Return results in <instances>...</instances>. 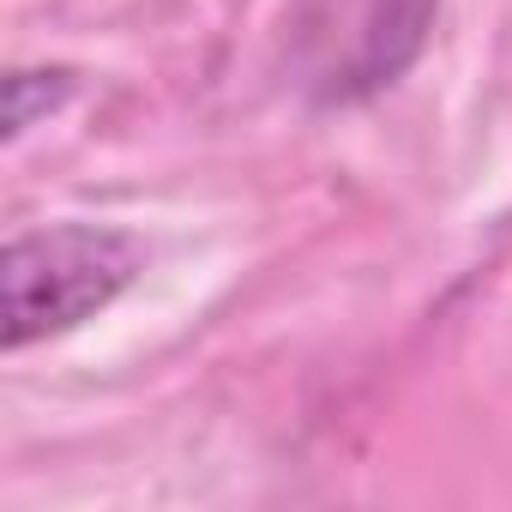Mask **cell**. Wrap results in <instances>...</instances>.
<instances>
[{"label":"cell","instance_id":"3957f363","mask_svg":"<svg viewBox=\"0 0 512 512\" xmlns=\"http://www.w3.org/2000/svg\"><path fill=\"white\" fill-rule=\"evenodd\" d=\"M67 91H73V73L67 67H19L7 79V97H0V103H7V139L31 133L37 115H49V109L67 103Z\"/></svg>","mask_w":512,"mask_h":512},{"label":"cell","instance_id":"7a4b0ae2","mask_svg":"<svg viewBox=\"0 0 512 512\" xmlns=\"http://www.w3.org/2000/svg\"><path fill=\"white\" fill-rule=\"evenodd\" d=\"M434 19L440 0H314L296 25V85L320 109L368 103L416 67Z\"/></svg>","mask_w":512,"mask_h":512},{"label":"cell","instance_id":"6da1fadb","mask_svg":"<svg viewBox=\"0 0 512 512\" xmlns=\"http://www.w3.org/2000/svg\"><path fill=\"white\" fill-rule=\"evenodd\" d=\"M145 266V247L109 223H49L0 253V338L31 350L97 320Z\"/></svg>","mask_w":512,"mask_h":512}]
</instances>
